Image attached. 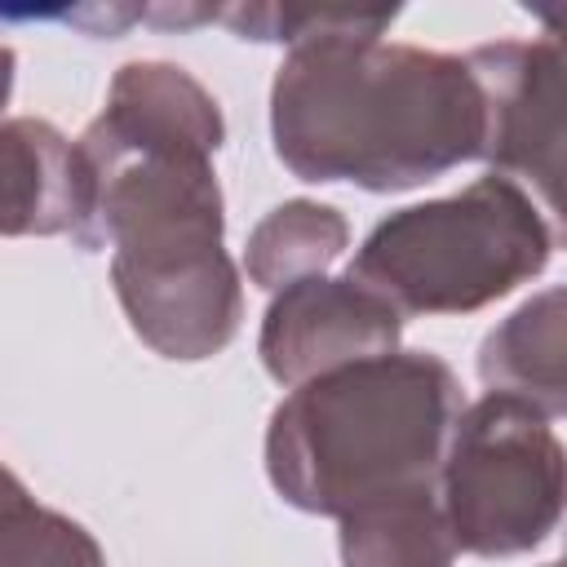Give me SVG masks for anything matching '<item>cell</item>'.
Listing matches in <instances>:
<instances>
[{
  "instance_id": "1",
  "label": "cell",
  "mask_w": 567,
  "mask_h": 567,
  "mask_svg": "<svg viewBox=\"0 0 567 567\" xmlns=\"http://www.w3.org/2000/svg\"><path fill=\"white\" fill-rule=\"evenodd\" d=\"M470 66L416 49L323 44L275 84L279 155L310 182L412 186L483 155V93Z\"/></svg>"
},
{
  "instance_id": "2",
  "label": "cell",
  "mask_w": 567,
  "mask_h": 567,
  "mask_svg": "<svg viewBox=\"0 0 567 567\" xmlns=\"http://www.w3.org/2000/svg\"><path fill=\"white\" fill-rule=\"evenodd\" d=\"M456 416V385L439 359H368L297 390L270 430V474L306 509L359 514L430 496Z\"/></svg>"
},
{
  "instance_id": "3",
  "label": "cell",
  "mask_w": 567,
  "mask_h": 567,
  "mask_svg": "<svg viewBox=\"0 0 567 567\" xmlns=\"http://www.w3.org/2000/svg\"><path fill=\"white\" fill-rule=\"evenodd\" d=\"M545 261V230L532 204L483 177L456 199L408 208L372 230L350 279L403 310H470L509 292Z\"/></svg>"
},
{
  "instance_id": "4",
  "label": "cell",
  "mask_w": 567,
  "mask_h": 567,
  "mask_svg": "<svg viewBox=\"0 0 567 567\" xmlns=\"http://www.w3.org/2000/svg\"><path fill=\"white\" fill-rule=\"evenodd\" d=\"M567 461L536 412L514 394H492L456 421L447 447V532L474 554L536 545L563 509Z\"/></svg>"
},
{
  "instance_id": "5",
  "label": "cell",
  "mask_w": 567,
  "mask_h": 567,
  "mask_svg": "<svg viewBox=\"0 0 567 567\" xmlns=\"http://www.w3.org/2000/svg\"><path fill=\"white\" fill-rule=\"evenodd\" d=\"M470 71L483 93V155L536 190L567 244V49H478Z\"/></svg>"
},
{
  "instance_id": "6",
  "label": "cell",
  "mask_w": 567,
  "mask_h": 567,
  "mask_svg": "<svg viewBox=\"0 0 567 567\" xmlns=\"http://www.w3.org/2000/svg\"><path fill=\"white\" fill-rule=\"evenodd\" d=\"M478 372L501 394L532 399L545 412H567V288L527 301L505 328L483 341Z\"/></svg>"
},
{
  "instance_id": "7",
  "label": "cell",
  "mask_w": 567,
  "mask_h": 567,
  "mask_svg": "<svg viewBox=\"0 0 567 567\" xmlns=\"http://www.w3.org/2000/svg\"><path fill=\"white\" fill-rule=\"evenodd\" d=\"M558 567H567V563H558Z\"/></svg>"
}]
</instances>
